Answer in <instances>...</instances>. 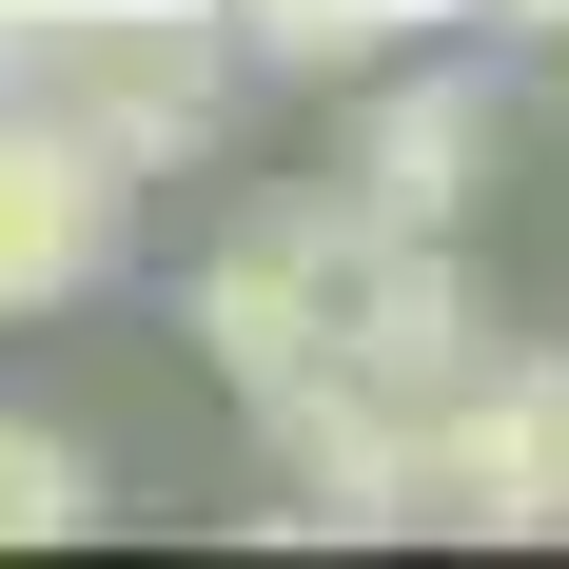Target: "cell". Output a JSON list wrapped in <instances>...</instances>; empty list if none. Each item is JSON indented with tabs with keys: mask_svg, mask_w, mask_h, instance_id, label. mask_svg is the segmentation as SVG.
Here are the masks:
<instances>
[{
	"mask_svg": "<svg viewBox=\"0 0 569 569\" xmlns=\"http://www.w3.org/2000/svg\"><path fill=\"white\" fill-rule=\"evenodd\" d=\"M118 236H138V158H99V138H79V118H40V99H0V315L99 295Z\"/></svg>",
	"mask_w": 569,
	"mask_h": 569,
	"instance_id": "277c9868",
	"label": "cell"
},
{
	"mask_svg": "<svg viewBox=\"0 0 569 569\" xmlns=\"http://www.w3.org/2000/svg\"><path fill=\"white\" fill-rule=\"evenodd\" d=\"M236 59H276V79H353V59H393L432 0H217Z\"/></svg>",
	"mask_w": 569,
	"mask_h": 569,
	"instance_id": "8992f818",
	"label": "cell"
},
{
	"mask_svg": "<svg viewBox=\"0 0 569 569\" xmlns=\"http://www.w3.org/2000/svg\"><path fill=\"white\" fill-rule=\"evenodd\" d=\"M59 530H99V471H79V432L0 412V550H59Z\"/></svg>",
	"mask_w": 569,
	"mask_h": 569,
	"instance_id": "52a82bcc",
	"label": "cell"
},
{
	"mask_svg": "<svg viewBox=\"0 0 569 569\" xmlns=\"http://www.w3.org/2000/svg\"><path fill=\"white\" fill-rule=\"evenodd\" d=\"M217 79H236L217 0H0V99L79 118V138L138 158V177L217 138Z\"/></svg>",
	"mask_w": 569,
	"mask_h": 569,
	"instance_id": "6da1fadb",
	"label": "cell"
},
{
	"mask_svg": "<svg viewBox=\"0 0 569 569\" xmlns=\"http://www.w3.org/2000/svg\"><path fill=\"white\" fill-rule=\"evenodd\" d=\"M412 530H569V353L471 373L412 432Z\"/></svg>",
	"mask_w": 569,
	"mask_h": 569,
	"instance_id": "3957f363",
	"label": "cell"
},
{
	"mask_svg": "<svg viewBox=\"0 0 569 569\" xmlns=\"http://www.w3.org/2000/svg\"><path fill=\"white\" fill-rule=\"evenodd\" d=\"M353 256H373V217L353 197H276V217H236L217 236V276H197V335H217V373L256 412L335 353V315H353Z\"/></svg>",
	"mask_w": 569,
	"mask_h": 569,
	"instance_id": "7a4b0ae2",
	"label": "cell"
},
{
	"mask_svg": "<svg viewBox=\"0 0 569 569\" xmlns=\"http://www.w3.org/2000/svg\"><path fill=\"white\" fill-rule=\"evenodd\" d=\"M471 177H491V79H412L335 197H353L373 236H452V217H471Z\"/></svg>",
	"mask_w": 569,
	"mask_h": 569,
	"instance_id": "5b68a950",
	"label": "cell"
},
{
	"mask_svg": "<svg viewBox=\"0 0 569 569\" xmlns=\"http://www.w3.org/2000/svg\"><path fill=\"white\" fill-rule=\"evenodd\" d=\"M432 20H452V0H432Z\"/></svg>",
	"mask_w": 569,
	"mask_h": 569,
	"instance_id": "ba28073f",
	"label": "cell"
}]
</instances>
